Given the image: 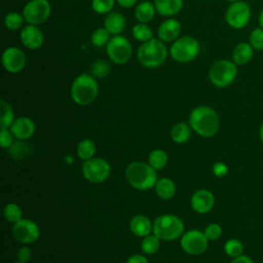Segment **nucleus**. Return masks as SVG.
Masks as SVG:
<instances>
[{
    "label": "nucleus",
    "instance_id": "f257e3e1",
    "mask_svg": "<svg viewBox=\"0 0 263 263\" xmlns=\"http://www.w3.org/2000/svg\"><path fill=\"white\" fill-rule=\"evenodd\" d=\"M189 125L199 136L214 137L220 127L218 113L210 106H198L189 115Z\"/></svg>",
    "mask_w": 263,
    "mask_h": 263
},
{
    "label": "nucleus",
    "instance_id": "f03ea898",
    "mask_svg": "<svg viewBox=\"0 0 263 263\" xmlns=\"http://www.w3.org/2000/svg\"><path fill=\"white\" fill-rule=\"evenodd\" d=\"M168 50L163 41L152 38L141 43L137 50V60L141 66L148 69H155L164 64Z\"/></svg>",
    "mask_w": 263,
    "mask_h": 263
},
{
    "label": "nucleus",
    "instance_id": "7ed1b4c3",
    "mask_svg": "<svg viewBox=\"0 0 263 263\" xmlns=\"http://www.w3.org/2000/svg\"><path fill=\"white\" fill-rule=\"evenodd\" d=\"M125 177L132 187L141 191L151 189L157 182L156 171L143 161L130 162L125 168Z\"/></svg>",
    "mask_w": 263,
    "mask_h": 263
},
{
    "label": "nucleus",
    "instance_id": "20e7f679",
    "mask_svg": "<svg viewBox=\"0 0 263 263\" xmlns=\"http://www.w3.org/2000/svg\"><path fill=\"white\" fill-rule=\"evenodd\" d=\"M73 102L79 106L91 104L98 97L99 84L91 74H79L72 82L70 89Z\"/></svg>",
    "mask_w": 263,
    "mask_h": 263
},
{
    "label": "nucleus",
    "instance_id": "39448f33",
    "mask_svg": "<svg viewBox=\"0 0 263 263\" xmlns=\"http://www.w3.org/2000/svg\"><path fill=\"white\" fill-rule=\"evenodd\" d=\"M237 65L230 60L222 59L216 61L209 70L211 83L219 88L231 85L237 76Z\"/></svg>",
    "mask_w": 263,
    "mask_h": 263
},
{
    "label": "nucleus",
    "instance_id": "423d86ee",
    "mask_svg": "<svg viewBox=\"0 0 263 263\" xmlns=\"http://www.w3.org/2000/svg\"><path fill=\"white\" fill-rule=\"evenodd\" d=\"M152 231L160 239L174 240L183 234L184 224L179 217L165 214L154 220Z\"/></svg>",
    "mask_w": 263,
    "mask_h": 263
},
{
    "label": "nucleus",
    "instance_id": "0eeeda50",
    "mask_svg": "<svg viewBox=\"0 0 263 263\" xmlns=\"http://www.w3.org/2000/svg\"><path fill=\"white\" fill-rule=\"evenodd\" d=\"M200 51V45L196 38L192 36H182L173 42L168 53L178 63H189L195 60Z\"/></svg>",
    "mask_w": 263,
    "mask_h": 263
},
{
    "label": "nucleus",
    "instance_id": "6e6552de",
    "mask_svg": "<svg viewBox=\"0 0 263 263\" xmlns=\"http://www.w3.org/2000/svg\"><path fill=\"white\" fill-rule=\"evenodd\" d=\"M106 52L111 62L116 65L126 64L133 54V46L130 41L120 35L112 36L106 45Z\"/></svg>",
    "mask_w": 263,
    "mask_h": 263
},
{
    "label": "nucleus",
    "instance_id": "1a4fd4ad",
    "mask_svg": "<svg viewBox=\"0 0 263 263\" xmlns=\"http://www.w3.org/2000/svg\"><path fill=\"white\" fill-rule=\"evenodd\" d=\"M252 15L251 6L242 0L230 3L225 12V21L229 27L235 30L243 29L250 23Z\"/></svg>",
    "mask_w": 263,
    "mask_h": 263
},
{
    "label": "nucleus",
    "instance_id": "9d476101",
    "mask_svg": "<svg viewBox=\"0 0 263 263\" xmlns=\"http://www.w3.org/2000/svg\"><path fill=\"white\" fill-rule=\"evenodd\" d=\"M22 13L28 25L39 26L49 18L51 5L48 0H30L24 6Z\"/></svg>",
    "mask_w": 263,
    "mask_h": 263
},
{
    "label": "nucleus",
    "instance_id": "9b49d317",
    "mask_svg": "<svg viewBox=\"0 0 263 263\" xmlns=\"http://www.w3.org/2000/svg\"><path fill=\"white\" fill-rule=\"evenodd\" d=\"M111 173L110 164L107 160L100 157H92L84 160L82 164V174L84 178L91 183H102L106 181Z\"/></svg>",
    "mask_w": 263,
    "mask_h": 263
},
{
    "label": "nucleus",
    "instance_id": "f8f14e48",
    "mask_svg": "<svg viewBox=\"0 0 263 263\" xmlns=\"http://www.w3.org/2000/svg\"><path fill=\"white\" fill-rule=\"evenodd\" d=\"M209 246V239L204 232L199 230H190L181 237V247L189 255L197 256L204 253Z\"/></svg>",
    "mask_w": 263,
    "mask_h": 263
},
{
    "label": "nucleus",
    "instance_id": "ddd939ff",
    "mask_svg": "<svg viewBox=\"0 0 263 263\" xmlns=\"http://www.w3.org/2000/svg\"><path fill=\"white\" fill-rule=\"evenodd\" d=\"M1 62L5 71L11 74H17L26 67L27 58L21 48L16 46H9L3 50Z\"/></svg>",
    "mask_w": 263,
    "mask_h": 263
},
{
    "label": "nucleus",
    "instance_id": "4468645a",
    "mask_svg": "<svg viewBox=\"0 0 263 263\" xmlns=\"http://www.w3.org/2000/svg\"><path fill=\"white\" fill-rule=\"evenodd\" d=\"M12 234L16 240L24 245L35 242L40 235L38 225L29 219H22L14 223L12 227Z\"/></svg>",
    "mask_w": 263,
    "mask_h": 263
},
{
    "label": "nucleus",
    "instance_id": "2eb2a0df",
    "mask_svg": "<svg viewBox=\"0 0 263 263\" xmlns=\"http://www.w3.org/2000/svg\"><path fill=\"white\" fill-rule=\"evenodd\" d=\"M22 44L31 50L39 49L44 43V35L41 29L35 25H26L20 33Z\"/></svg>",
    "mask_w": 263,
    "mask_h": 263
},
{
    "label": "nucleus",
    "instance_id": "dca6fc26",
    "mask_svg": "<svg viewBox=\"0 0 263 263\" xmlns=\"http://www.w3.org/2000/svg\"><path fill=\"white\" fill-rule=\"evenodd\" d=\"M181 31V23L174 17H167L159 25L157 30V36L158 39H160L164 43L174 42L179 38Z\"/></svg>",
    "mask_w": 263,
    "mask_h": 263
},
{
    "label": "nucleus",
    "instance_id": "f3484780",
    "mask_svg": "<svg viewBox=\"0 0 263 263\" xmlns=\"http://www.w3.org/2000/svg\"><path fill=\"white\" fill-rule=\"evenodd\" d=\"M215 204V198L211 191L200 189L193 193L191 197V206L198 214L209 213Z\"/></svg>",
    "mask_w": 263,
    "mask_h": 263
},
{
    "label": "nucleus",
    "instance_id": "a211bd4d",
    "mask_svg": "<svg viewBox=\"0 0 263 263\" xmlns=\"http://www.w3.org/2000/svg\"><path fill=\"white\" fill-rule=\"evenodd\" d=\"M9 128H10L12 135L14 136V138H16L17 140L24 141V140L31 138L34 135L35 123L33 122V120L31 118L22 116V117L14 119V121L12 122V124L10 125Z\"/></svg>",
    "mask_w": 263,
    "mask_h": 263
},
{
    "label": "nucleus",
    "instance_id": "6ab92c4d",
    "mask_svg": "<svg viewBox=\"0 0 263 263\" xmlns=\"http://www.w3.org/2000/svg\"><path fill=\"white\" fill-rule=\"evenodd\" d=\"M126 21L124 15L119 11H111L106 14L104 20V27L108 30V32L112 35H120L125 29Z\"/></svg>",
    "mask_w": 263,
    "mask_h": 263
},
{
    "label": "nucleus",
    "instance_id": "aec40b11",
    "mask_svg": "<svg viewBox=\"0 0 263 263\" xmlns=\"http://www.w3.org/2000/svg\"><path fill=\"white\" fill-rule=\"evenodd\" d=\"M183 0H155L154 6L156 12L165 17H173L183 8Z\"/></svg>",
    "mask_w": 263,
    "mask_h": 263
},
{
    "label": "nucleus",
    "instance_id": "412c9836",
    "mask_svg": "<svg viewBox=\"0 0 263 263\" xmlns=\"http://www.w3.org/2000/svg\"><path fill=\"white\" fill-rule=\"evenodd\" d=\"M254 48L249 42L237 43L231 53V61H233L237 66H242L248 64L254 55Z\"/></svg>",
    "mask_w": 263,
    "mask_h": 263
},
{
    "label": "nucleus",
    "instance_id": "4be33fe9",
    "mask_svg": "<svg viewBox=\"0 0 263 263\" xmlns=\"http://www.w3.org/2000/svg\"><path fill=\"white\" fill-rule=\"evenodd\" d=\"M153 223H151L150 219L144 215H136L132 218L129 222L130 231L140 237H145L150 234L152 231Z\"/></svg>",
    "mask_w": 263,
    "mask_h": 263
},
{
    "label": "nucleus",
    "instance_id": "5701e85b",
    "mask_svg": "<svg viewBox=\"0 0 263 263\" xmlns=\"http://www.w3.org/2000/svg\"><path fill=\"white\" fill-rule=\"evenodd\" d=\"M155 13L157 12L154 3H151L150 1H142L135 8V17L138 23H150L154 18Z\"/></svg>",
    "mask_w": 263,
    "mask_h": 263
},
{
    "label": "nucleus",
    "instance_id": "b1692460",
    "mask_svg": "<svg viewBox=\"0 0 263 263\" xmlns=\"http://www.w3.org/2000/svg\"><path fill=\"white\" fill-rule=\"evenodd\" d=\"M154 188L157 196L162 199H171L176 193V185L168 178H161L157 180Z\"/></svg>",
    "mask_w": 263,
    "mask_h": 263
},
{
    "label": "nucleus",
    "instance_id": "393cba45",
    "mask_svg": "<svg viewBox=\"0 0 263 263\" xmlns=\"http://www.w3.org/2000/svg\"><path fill=\"white\" fill-rule=\"evenodd\" d=\"M171 137L174 142L183 144L190 138V127L185 122H179L175 124L171 130Z\"/></svg>",
    "mask_w": 263,
    "mask_h": 263
},
{
    "label": "nucleus",
    "instance_id": "a878e982",
    "mask_svg": "<svg viewBox=\"0 0 263 263\" xmlns=\"http://www.w3.org/2000/svg\"><path fill=\"white\" fill-rule=\"evenodd\" d=\"M167 160H168L167 154L162 149H154L150 152V154L148 156V163L155 171L162 170L166 165Z\"/></svg>",
    "mask_w": 263,
    "mask_h": 263
},
{
    "label": "nucleus",
    "instance_id": "bb28decb",
    "mask_svg": "<svg viewBox=\"0 0 263 263\" xmlns=\"http://www.w3.org/2000/svg\"><path fill=\"white\" fill-rule=\"evenodd\" d=\"M132 35L137 41H140L141 43L154 38L152 29L148 24L144 23H137L132 29Z\"/></svg>",
    "mask_w": 263,
    "mask_h": 263
},
{
    "label": "nucleus",
    "instance_id": "cd10ccee",
    "mask_svg": "<svg viewBox=\"0 0 263 263\" xmlns=\"http://www.w3.org/2000/svg\"><path fill=\"white\" fill-rule=\"evenodd\" d=\"M24 23L26 22L23 13L16 11L8 12L4 17V26L10 31H16L18 29H22L24 27Z\"/></svg>",
    "mask_w": 263,
    "mask_h": 263
},
{
    "label": "nucleus",
    "instance_id": "c85d7f7f",
    "mask_svg": "<svg viewBox=\"0 0 263 263\" xmlns=\"http://www.w3.org/2000/svg\"><path fill=\"white\" fill-rule=\"evenodd\" d=\"M96 153V145L89 139H84L79 142L77 146L78 157L82 160H87L93 157Z\"/></svg>",
    "mask_w": 263,
    "mask_h": 263
},
{
    "label": "nucleus",
    "instance_id": "c756f323",
    "mask_svg": "<svg viewBox=\"0 0 263 263\" xmlns=\"http://www.w3.org/2000/svg\"><path fill=\"white\" fill-rule=\"evenodd\" d=\"M110 33L108 32V30L105 27H101V28H97L92 31L91 36H90V41L91 44L96 47H103L106 46L107 43L110 40Z\"/></svg>",
    "mask_w": 263,
    "mask_h": 263
},
{
    "label": "nucleus",
    "instance_id": "7c9ffc66",
    "mask_svg": "<svg viewBox=\"0 0 263 263\" xmlns=\"http://www.w3.org/2000/svg\"><path fill=\"white\" fill-rule=\"evenodd\" d=\"M160 247V238H158L155 234H149L143 237L141 241V249L147 255L155 254Z\"/></svg>",
    "mask_w": 263,
    "mask_h": 263
},
{
    "label": "nucleus",
    "instance_id": "2f4dec72",
    "mask_svg": "<svg viewBox=\"0 0 263 263\" xmlns=\"http://www.w3.org/2000/svg\"><path fill=\"white\" fill-rule=\"evenodd\" d=\"M1 115H0V125L1 127H10L14 121V113L11 106L4 100H1Z\"/></svg>",
    "mask_w": 263,
    "mask_h": 263
},
{
    "label": "nucleus",
    "instance_id": "473e14b6",
    "mask_svg": "<svg viewBox=\"0 0 263 263\" xmlns=\"http://www.w3.org/2000/svg\"><path fill=\"white\" fill-rule=\"evenodd\" d=\"M3 213H4L5 219L7 221L11 222V223H16V222H18L20 220L23 219L22 218L23 217V212H22L21 208L16 203H13V202L7 203L4 206Z\"/></svg>",
    "mask_w": 263,
    "mask_h": 263
},
{
    "label": "nucleus",
    "instance_id": "72a5a7b5",
    "mask_svg": "<svg viewBox=\"0 0 263 263\" xmlns=\"http://www.w3.org/2000/svg\"><path fill=\"white\" fill-rule=\"evenodd\" d=\"M116 0H91V8L98 14H108L113 11Z\"/></svg>",
    "mask_w": 263,
    "mask_h": 263
},
{
    "label": "nucleus",
    "instance_id": "f704fd0d",
    "mask_svg": "<svg viewBox=\"0 0 263 263\" xmlns=\"http://www.w3.org/2000/svg\"><path fill=\"white\" fill-rule=\"evenodd\" d=\"M224 250L225 253L231 257V258H235L238 257L240 255H242L243 252V246L241 243L240 240L236 239V238H231L228 239L224 246Z\"/></svg>",
    "mask_w": 263,
    "mask_h": 263
},
{
    "label": "nucleus",
    "instance_id": "c9c22d12",
    "mask_svg": "<svg viewBox=\"0 0 263 263\" xmlns=\"http://www.w3.org/2000/svg\"><path fill=\"white\" fill-rule=\"evenodd\" d=\"M90 73L93 77H106L110 73V65L104 60H98L92 63L90 67Z\"/></svg>",
    "mask_w": 263,
    "mask_h": 263
},
{
    "label": "nucleus",
    "instance_id": "e433bc0d",
    "mask_svg": "<svg viewBox=\"0 0 263 263\" xmlns=\"http://www.w3.org/2000/svg\"><path fill=\"white\" fill-rule=\"evenodd\" d=\"M249 43L255 50H263V28L257 27L249 36Z\"/></svg>",
    "mask_w": 263,
    "mask_h": 263
},
{
    "label": "nucleus",
    "instance_id": "4c0bfd02",
    "mask_svg": "<svg viewBox=\"0 0 263 263\" xmlns=\"http://www.w3.org/2000/svg\"><path fill=\"white\" fill-rule=\"evenodd\" d=\"M9 148H10V154L15 159H20L24 157L26 152H29V147L25 143L21 142V140L13 142V144Z\"/></svg>",
    "mask_w": 263,
    "mask_h": 263
},
{
    "label": "nucleus",
    "instance_id": "58836bf2",
    "mask_svg": "<svg viewBox=\"0 0 263 263\" xmlns=\"http://www.w3.org/2000/svg\"><path fill=\"white\" fill-rule=\"evenodd\" d=\"M13 135L8 127H1L0 128V146L5 149L9 148L13 144Z\"/></svg>",
    "mask_w": 263,
    "mask_h": 263
},
{
    "label": "nucleus",
    "instance_id": "ea45409f",
    "mask_svg": "<svg viewBox=\"0 0 263 263\" xmlns=\"http://www.w3.org/2000/svg\"><path fill=\"white\" fill-rule=\"evenodd\" d=\"M204 234L209 240H216L222 235V228L219 224L212 223L205 227Z\"/></svg>",
    "mask_w": 263,
    "mask_h": 263
},
{
    "label": "nucleus",
    "instance_id": "a19ab883",
    "mask_svg": "<svg viewBox=\"0 0 263 263\" xmlns=\"http://www.w3.org/2000/svg\"><path fill=\"white\" fill-rule=\"evenodd\" d=\"M213 173H214V175H215L216 177L222 178V177H224V176L227 175V173H228V167H227V165H226L225 163L218 161V162H216V163L213 165Z\"/></svg>",
    "mask_w": 263,
    "mask_h": 263
},
{
    "label": "nucleus",
    "instance_id": "79ce46f5",
    "mask_svg": "<svg viewBox=\"0 0 263 263\" xmlns=\"http://www.w3.org/2000/svg\"><path fill=\"white\" fill-rule=\"evenodd\" d=\"M31 257H32V252H31L30 248H28V247H26V246L20 248V250L17 251V258H18V261L28 263L29 260L31 259Z\"/></svg>",
    "mask_w": 263,
    "mask_h": 263
},
{
    "label": "nucleus",
    "instance_id": "37998d69",
    "mask_svg": "<svg viewBox=\"0 0 263 263\" xmlns=\"http://www.w3.org/2000/svg\"><path fill=\"white\" fill-rule=\"evenodd\" d=\"M126 263H149V262H148V259L145 256L140 255V254H136V255L130 256L127 259Z\"/></svg>",
    "mask_w": 263,
    "mask_h": 263
},
{
    "label": "nucleus",
    "instance_id": "c03bdc74",
    "mask_svg": "<svg viewBox=\"0 0 263 263\" xmlns=\"http://www.w3.org/2000/svg\"><path fill=\"white\" fill-rule=\"evenodd\" d=\"M231 263H254V261L250 257H248L246 255H240L238 257L233 258Z\"/></svg>",
    "mask_w": 263,
    "mask_h": 263
},
{
    "label": "nucleus",
    "instance_id": "a18cd8bd",
    "mask_svg": "<svg viewBox=\"0 0 263 263\" xmlns=\"http://www.w3.org/2000/svg\"><path fill=\"white\" fill-rule=\"evenodd\" d=\"M116 2L123 8H130L138 2V0H116Z\"/></svg>",
    "mask_w": 263,
    "mask_h": 263
},
{
    "label": "nucleus",
    "instance_id": "49530a36",
    "mask_svg": "<svg viewBox=\"0 0 263 263\" xmlns=\"http://www.w3.org/2000/svg\"><path fill=\"white\" fill-rule=\"evenodd\" d=\"M258 22H259V26H260L261 28H263V8L261 9V11H260V13H259Z\"/></svg>",
    "mask_w": 263,
    "mask_h": 263
},
{
    "label": "nucleus",
    "instance_id": "de8ad7c7",
    "mask_svg": "<svg viewBox=\"0 0 263 263\" xmlns=\"http://www.w3.org/2000/svg\"><path fill=\"white\" fill-rule=\"evenodd\" d=\"M259 134H260L261 142H262V144H263V123L261 124V127H260V132H259Z\"/></svg>",
    "mask_w": 263,
    "mask_h": 263
},
{
    "label": "nucleus",
    "instance_id": "09e8293b",
    "mask_svg": "<svg viewBox=\"0 0 263 263\" xmlns=\"http://www.w3.org/2000/svg\"><path fill=\"white\" fill-rule=\"evenodd\" d=\"M226 1H228V2L232 3V2H235V1H238V0H226Z\"/></svg>",
    "mask_w": 263,
    "mask_h": 263
},
{
    "label": "nucleus",
    "instance_id": "8fccbe9b",
    "mask_svg": "<svg viewBox=\"0 0 263 263\" xmlns=\"http://www.w3.org/2000/svg\"><path fill=\"white\" fill-rule=\"evenodd\" d=\"M14 263H26V262H22V261H17V262H14Z\"/></svg>",
    "mask_w": 263,
    "mask_h": 263
}]
</instances>
